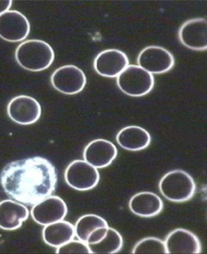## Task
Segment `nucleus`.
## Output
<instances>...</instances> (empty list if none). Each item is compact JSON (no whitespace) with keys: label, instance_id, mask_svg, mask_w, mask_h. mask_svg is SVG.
<instances>
[{"label":"nucleus","instance_id":"nucleus-23","mask_svg":"<svg viewBox=\"0 0 207 254\" xmlns=\"http://www.w3.org/2000/svg\"><path fill=\"white\" fill-rule=\"evenodd\" d=\"M107 228H108V226L107 227H102V228H97L96 230L91 233V235H89L87 241H86V244H95V243L99 242L102 239L104 238L105 235L107 234Z\"/></svg>","mask_w":207,"mask_h":254},{"label":"nucleus","instance_id":"nucleus-18","mask_svg":"<svg viewBox=\"0 0 207 254\" xmlns=\"http://www.w3.org/2000/svg\"><path fill=\"white\" fill-rule=\"evenodd\" d=\"M75 236L74 226L64 220L47 225L42 230L43 241L52 248H57L67 243Z\"/></svg>","mask_w":207,"mask_h":254},{"label":"nucleus","instance_id":"nucleus-12","mask_svg":"<svg viewBox=\"0 0 207 254\" xmlns=\"http://www.w3.org/2000/svg\"><path fill=\"white\" fill-rule=\"evenodd\" d=\"M207 21L206 18H194L182 24L179 30V40L182 45L195 51L207 49Z\"/></svg>","mask_w":207,"mask_h":254},{"label":"nucleus","instance_id":"nucleus-20","mask_svg":"<svg viewBox=\"0 0 207 254\" xmlns=\"http://www.w3.org/2000/svg\"><path fill=\"white\" fill-rule=\"evenodd\" d=\"M107 222L97 215H85L78 219L75 225V235L79 241L86 243L89 235L97 228L107 227Z\"/></svg>","mask_w":207,"mask_h":254},{"label":"nucleus","instance_id":"nucleus-19","mask_svg":"<svg viewBox=\"0 0 207 254\" xmlns=\"http://www.w3.org/2000/svg\"><path fill=\"white\" fill-rule=\"evenodd\" d=\"M91 254H117L123 247V238L120 233L114 228H107V234L99 242L88 245Z\"/></svg>","mask_w":207,"mask_h":254},{"label":"nucleus","instance_id":"nucleus-21","mask_svg":"<svg viewBox=\"0 0 207 254\" xmlns=\"http://www.w3.org/2000/svg\"><path fill=\"white\" fill-rule=\"evenodd\" d=\"M133 254H167L165 243L155 237L143 239L139 241L133 249Z\"/></svg>","mask_w":207,"mask_h":254},{"label":"nucleus","instance_id":"nucleus-6","mask_svg":"<svg viewBox=\"0 0 207 254\" xmlns=\"http://www.w3.org/2000/svg\"><path fill=\"white\" fill-rule=\"evenodd\" d=\"M140 67L152 74H162L171 70L175 65V58L168 50L159 46H149L143 49L138 56Z\"/></svg>","mask_w":207,"mask_h":254},{"label":"nucleus","instance_id":"nucleus-11","mask_svg":"<svg viewBox=\"0 0 207 254\" xmlns=\"http://www.w3.org/2000/svg\"><path fill=\"white\" fill-rule=\"evenodd\" d=\"M128 65V57L118 49L104 50L98 54L94 62L96 72L106 78H117Z\"/></svg>","mask_w":207,"mask_h":254},{"label":"nucleus","instance_id":"nucleus-8","mask_svg":"<svg viewBox=\"0 0 207 254\" xmlns=\"http://www.w3.org/2000/svg\"><path fill=\"white\" fill-rule=\"evenodd\" d=\"M7 113L14 123L20 125H30L39 120L42 107L36 99L21 95L10 100L7 106Z\"/></svg>","mask_w":207,"mask_h":254},{"label":"nucleus","instance_id":"nucleus-15","mask_svg":"<svg viewBox=\"0 0 207 254\" xmlns=\"http://www.w3.org/2000/svg\"><path fill=\"white\" fill-rule=\"evenodd\" d=\"M29 216V209L21 202L13 200L0 202V228L3 230L14 231L18 229Z\"/></svg>","mask_w":207,"mask_h":254},{"label":"nucleus","instance_id":"nucleus-2","mask_svg":"<svg viewBox=\"0 0 207 254\" xmlns=\"http://www.w3.org/2000/svg\"><path fill=\"white\" fill-rule=\"evenodd\" d=\"M15 57L21 67L30 72H42L54 61V52L49 43L41 40H28L16 49Z\"/></svg>","mask_w":207,"mask_h":254},{"label":"nucleus","instance_id":"nucleus-13","mask_svg":"<svg viewBox=\"0 0 207 254\" xmlns=\"http://www.w3.org/2000/svg\"><path fill=\"white\" fill-rule=\"evenodd\" d=\"M118 150L114 144L104 139L92 140L85 147L84 151V161L97 169L110 166L116 159Z\"/></svg>","mask_w":207,"mask_h":254},{"label":"nucleus","instance_id":"nucleus-10","mask_svg":"<svg viewBox=\"0 0 207 254\" xmlns=\"http://www.w3.org/2000/svg\"><path fill=\"white\" fill-rule=\"evenodd\" d=\"M30 32L29 20L17 10H8L0 15V37L10 43L22 42Z\"/></svg>","mask_w":207,"mask_h":254},{"label":"nucleus","instance_id":"nucleus-7","mask_svg":"<svg viewBox=\"0 0 207 254\" xmlns=\"http://www.w3.org/2000/svg\"><path fill=\"white\" fill-rule=\"evenodd\" d=\"M86 76L83 70L74 65H63L51 76L52 87L65 95L78 94L86 85Z\"/></svg>","mask_w":207,"mask_h":254},{"label":"nucleus","instance_id":"nucleus-9","mask_svg":"<svg viewBox=\"0 0 207 254\" xmlns=\"http://www.w3.org/2000/svg\"><path fill=\"white\" fill-rule=\"evenodd\" d=\"M67 205L57 195H50L33 205L31 216L37 224L47 226L63 221L67 215Z\"/></svg>","mask_w":207,"mask_h":254},{"label":"nucleus","instance_id":"nucleus-1","mask_svg":"<svg viewBox=\"0 0 207 254\" xmlns=\"http://www.w3.org/2000/svg\"><path fill=\"white\" fill-rule=\"evenodd\" d=\"M58 176L55 167L40 156L26 158L7 164L0 174V183L10 198L33 206L52 195Z\"/></svg>","mask_w":207,"mask_h":254},{"label":"nucleus","instance_id":"nucleus-14","mask_svg":"<svg viewBox=\"0 0 207 254\" xmlns=\"http://www.w3.org/2000/svg\"><path fill=\"white\" fill-rule=\"evenodd\" d=\"M164 243L167 254H199L202 250L197 236L184 228H177L172 231Z\"/></svg>","mask_w":207,"mask_h":254},{"label":"nucleus","instance_id":"nucleus-4","mask_svg":"<svg viewBox=\"0 0 207 254\" xmlns=\"http://www.w3.org/2000/svg\"><path fill=\"white\" fill-rule=\"evenodd\" d=\"M117 85L125 94L138 98L150 93L155 80L152 73L139 65H131L117 77Z\"/></svg>","mask_w":207,"mask_h":254},{"label":"nucleus","instance_id":"nucleus-24","mask_svg":"<svg viewBox=\"0 0 207 254\" xmlns=\"http://www.w3.org/2000/svg\"><path fill=\"white\" fill-rule=\"evenodd\" d=\"M11 0H0V15L6 12L11 6Z\"/></svg>","mask_w":207,"mask_h":254},{"label":"nucleus","instance_id":"nucleus-17","mask_svg":"<svg viewBox=\"0 0 207 254\" xmlns=\"http://www.w3.org/2000/svg\"><path fill=\"white\" fill-rule=\"evenodd\" d=\"M117 143L128 151H141L149 147L152 137L148 131L139 126L124 127L118 133Z\"/></svg>","mask_w":207,"mask_h":254},{"label":"nucleus","instance_id":"nucleus-5","mask_svg":"<svg viewBox=\"0 0 207 254\" xmlns=\"http://www.w3.org/2000/svg\"><path fill=\"white\" fill-rule=\"evenodd\" d=\"M66 184L72 189L86 191L94 189L100 180L98 170L84 160L72 161L65 172Z\"/></svg>","mask_w":207,"mask_h":254},{"label":"nucleus","instance_id":"nucleus-16","mask_svg":"<svg viewBox=\"0 0 207 254\" xmlns=\"http://www.w3.org/2000/svg\"><path fill=\"white\" fill-rule=\"evenodd\" d=\"M129 209L139 217L152 218L162 211L163 202L155 193L144 191L135 194L130 199Z\"/></svg>","mask_w":207,"mask_h":254},{"label":"nucleus","instance_id":"nucleus-3","mask_svg":"<svg viewBox=\"0 0 207 254\" xmlns=\"http://www.w3.org/2000/svg\"><path fill=\"white\" fill-rule=\"evenodd\" d=\"M159 190L170 202H184L193 198L196 185L190 174L183 170H174L162 177Z\"/></svg>","mask_w":207,"mask_h":254},{"label":"nucleus","instance_id":"nucleus-22","mask_svg":"<svg viewBox=\"0 0 207 254\" xmlns=\"http://www.w3.org/2000/svg\"><path fill=\"white\" fill-rule=\"evenodd\" d=\"M56 254H91V249L88 247V245L81 241H68L67 243L62 245L60 247L57 248Z\"/></svg>","mask_w":207,"mask_h":254}]
</instances>
